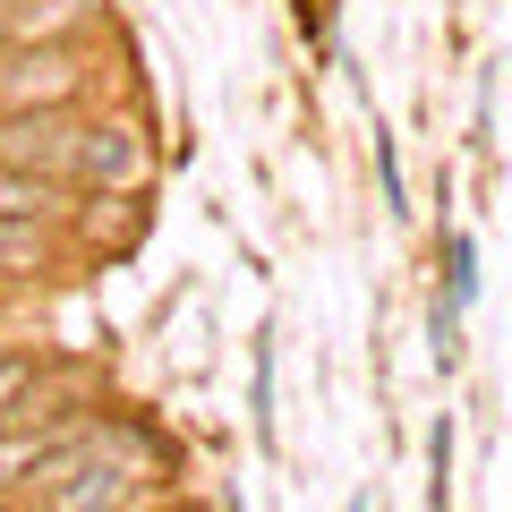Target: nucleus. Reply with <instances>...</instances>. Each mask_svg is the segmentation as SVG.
<instances>
[{
  "mask_svg": "<svg viewBox=\"0 0 512 512\" xmlns=\"http://www.w3.org/2000/svg\"><path fill=\"white\" fill-rule=\"evenodd\" d=\"M60 436H69V419H9L0 427V495L35 487V470L60 453Z\"/></svg>",
  "mask_w": 512,
  "mask_h": 512,
  "instance_id": "obj_4",
  "label": "nucleus"
},
{
  "mask_svg": "<svg viewBox=\"0 0 512 512\" xmlns=\"http://www.w3.org/2000/svg\"><path fill=\"white\" fill-rule=\"evenodd\" d=\"M0 214H9V222H43V231H60L77 205H69V180H43V171H9V163H0Z\"/></svg>",
  "mask_w": 512,
  "mask_h": 512,
  "instance_id": "obj_7",
  "label": "nucleus"
},
{
  "mask_svg": "<svg viewBox=\"0 0 512 512\" xmlns=\"http://www.w3.org/2000/svg\"><path fill=\"white\" fill-rule=\"evenodd\" d=\"M52 274H60V231L0 214V291L9 282H52Z\"/></svg>",
  "mask_w": 512,
  "mask_h": 512,
  "instance_id": "obj_6",
  "label": "nucleus"
},
{
  "mask_svg": "<svg viewBox=\"0 0 512 512\" xmlns=\"http://www.w3.org/2000/svg\"><path fill=\"white\" fill-rule=\"evenodd\" d=\"M26 393H35V359L26 350H0V427L26 419Z\"/></svg>",
  "mask_w": 512,
  "mask_h": 512,
  "instance_id": "obj_9",
  "label": "nucleus"
},
{
  "mask_svg": "<svg viewBox=\"0 0 512 512\" xmlns=\"http://www.w3.org/2000/svg\"><path fill=\"white\" fill-rule=\"evenodd\" d=\"M137 197H86L69 214V231H77V248H128V239H137Z\"/></svg>",
  "mask_w": 512,
  "mask_h": 512,
  "instance_id": "obj_8",
  "label": "nucleus"
},
{
  "mask_svg": "<svg viewBox=\"0 0 512 512\" xmlns=\"http://www.w3.org/2000/svg\"><path fill=\"white\" fill-rule=\"evenodd\" d=\"M0 52H9V0H0Z\"/></svg>",
  "mask_w": 512,
  "mask_h": 512,
  "instance_id": "obj_10",
  "label": "nucleus"
},
{
  "mask_svg": "<svg viewBox=\"0 0 512 512\" xmlns=\"http://www.w3.org/2000/svg\"><path fill=\"white\" fill-rule=\"evenodd\" d=\"M94 86V69L77 60V43H9L0 52V120L9 111H77Z\"/></svg>",
  "mask_w": 512,
  "mask_h": 512,
  "instance_id": "obj_1",
  "label": "nucleus"
},
{
  "mask_svg": "<svg viewBox=\"0 0 512 512\" xmlns=\"http://www.w3.org/2000/svg\"><path fill=\"white\" fill-rule=\"evenodd\" d=\"M146 512H180V504H146Z\"/></svg>",
  "mask_w": 512,
  "mask_h": 512,
  "instance_id": "obj_11",
  "label": "nucleus"
},
{
  "mask_svg": "<svg viewBox=\"0 0 512 512\" xmlns=\"http://www.w3.org/2000/svg\"><path fill=\"white\" fill-rule=\"evenodd\" d=\"M103 0H9V43H77Z\"/></svg>",
  "mask_w": 512,
  "mask_h": 512,
  "instance_id": "obj_5",
  "label": "nucleus"
},
{
  "mask_svg": "<svg viewBox=\"0 0 512 512\" xmlns=\"http://www.w3.org/2000/svg\"><path fill=\"white\" fill-rule=\"evenodd\" d=\"M69 188H86V197H146L154 188V137L137 120H77Z\"/></svg>",
  "mask_w": 512,
  "mask_h": 512,
  "instance_id": "obj_2",
  "label": "nucleus"
},
{
  "mask_svg": "<svg viewBox=\"0 0 512 512\" xmlns=\"http://www.w3.org/2000/svg\"><path fill=\"white\" fill-rule=\"evenodd\" d=\"M0 163L69 180L77 171V111H9V120H0Z\"/></svg>",
  "mask_w": 512,
  "mask_h": 512,
  "instance_id": "obj_3",
  "label": "nucleus"
}]
</instances>
